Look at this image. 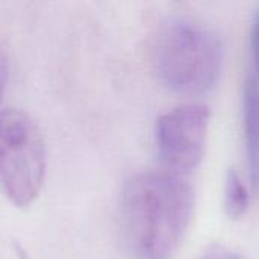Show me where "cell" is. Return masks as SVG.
Wrapping results in <instances>:
<instances>
[{"label":"cell","mask_w":259,"mask_h":259,"mask_svg":"<svg viewBox=\"0 0 259 259\" xmlns=\"http://www.w3.org/2000/svg\"><path fill=\"white\" fill-rule=\"evenodd\" d=\"M196 193L173 171H143L121 193V228L138 259H171L193 219Z\"/></svg>","instance_id":"1"},{"label":"cell","mask_w":259,"mask_h":259,"mask_svg":"<svg viewBox=\"0 0 259 259\" xmlns=\"http://www.w3.org/2000/svg\"><path fill=\"white\" fill-rule=\"evenodd\" d=\"M153 61L158 76L168 88L184 94H203L220 77L223 46L203 24L173 18L158 32Z\"/></svg>","instance_id":"2"},{"label":"cell","mask_w":259,"mask_h":259,"mask_svg":"<svg viewBox=\"0 0 259 259\" xmlns=\"http://www.w3.org/2000/svg\"><path fill=\"white\" fill-rule=\"evenodd\" d=\"M47 170L46 141L39 126L24 111L0 112V193L26 208L39 196Z\"/></svg>","instance_id":"3"},{"label":"cell","mask_w":259,"mask_h":259,"mask_svg":"<svg viewBox=\"0 0 259 259\" xmlns=\"http://www.w3.org/2000/svg\"><path fill=\"white\" fill-rule=\"evenodd\" d=\"M211 111L203 103L179 105L158 117L155 138L162 162L179 175L203 159Z\"/></svg>","instance_id":"4"},{"label":"cell","mask_w":259,"mask_h":259,"mask_svg":"<svg viewBox=\"0 0 259 259\" xmlns=\"http://www.w3.org/2000/svg\"><path fill=\"white\" fill-rule=\"evenodd\" d=\"M243 115L250 184L259 196V79L253 74L247 77L244 85Z\"/></svg>","instance_id":"5"},{"label":"cell","mask_w":259,"mask_h":259,"mask_svg":"<svg viewBox=\"0 0 259 259\" xmlns=\"http://www.w3.org/2000/svg\"><path fill=\"white\" fill-rule=\"evenodd\" d=\"M249 191L241 181L237 170L231 168L226 175V184H225V211L229 219L237 220L249 208Z\"/></svg>","instance_id":"6"},{"label":"cell","mask_w":259,"mask_h":259,"mask_svg":"<svg viewBox=\"0 0 259 259\" xmlns=\"http://www.w3.org/2000/svg\"><path fill=\"white\" fill-rule=\"evenodd\" d=\"M250 47H252V61H253V76L259 79V6L256 8L252 27H250Z\"/></svg>","instance_id":"7"},{"label":"cell","mask_w":259,"mask_h":259,"mask_svg":"<svg viewBox=\"0 0 259 259\" xmlns=\"http://www.w3.org/2000/svg\"><path fill=\"white\" fill-rule=\"evenodd\" d=\"M202 259H241V258H240L237 253H234V252L228 250L226 247H222V246L215 244V246H211V247L206 250V253L202 256Z\"/></svg>","instance_id":"8"},{"label":"cell","mask_w":259,"mask_h":259,"mask_svg":"<svg viewBox=\"0 0 259 259\" xmlns=\"http://www.w3.org/2000/svg\"><path fill=\"white\" fill-rule=\"evenodd\" d=\"M8 73H9V62H8V56H6V53L0 49V103H2V97H3L5 88H6Z\"/></svg>","instance_id":"9"},{"label":"cell","mask_w":259,"mask_h":259,"mask_svg":"<svg viewBox=\"0 0 259 259\" xmlns=\"http://www.w3.org/2000/svg\"><path fill=\"white\" fill-rule=\"evenodd\" d=\"M14 252H15L17 259H30V256L26 252V249L21 244H18V243H14Z\"/></svg>","instance_id":"10"}]
</instances>
